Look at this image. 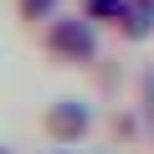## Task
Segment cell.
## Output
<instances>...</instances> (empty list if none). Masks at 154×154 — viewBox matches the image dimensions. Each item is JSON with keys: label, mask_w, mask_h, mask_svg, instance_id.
Wrapping results in <instances>:
<instances>
[{"label": "cell", "mask_w": 154, "mask_h": 154, "mask_svg": "<svg viewBox=\"0 0 154 154\" xmlns=\"http://www.w3.org/2000/svg\"><path fill=\"white\" fill-rule=\"evenodd\" d=\"M46 51L62 57V62H93V51H98L93 21L88 16H57L51 31H46Z\"/></svg>", "instance_id": "1"}, {"label": "cell", "mask_w": 154, "mask_h": 154, "mask_svg": "<svg viewBox=\"0 0 154 154\" xmlns=\"http://www.w3.org/2000/svg\"><path fill=\"white\" fill-rule=\"evenodd\" d=\"M88 128H93V113H88V103L62 98V103H51V108H46V134H51V139H62V144L82 139Z\"/></svg>", "instance_id": "2"}, {"label": "cell", "mask_w": 154, "mask_h": 154, "mask_svg": "<svg viewBox=\"0 0 154 154\" xmlns=\"http://www.w3.org/2000/svg\"><path fill=\"white\" fill-rule=\"evenodd\" d=\"M128 0H88V21H123Z\"/></svg>", "instance_id": "3"}, {"label": "cell", "mask_w": 154, "mask_h": 154, "mask_svg": "<svg viewBox=\"0 0 154 154\" xmlns=\"http://www.w3.org/2000/svg\"><path fill=\"white\" fill-rule=\"evenodd\" d=\"M57 11V0H21V16H31V21H46Z\"/></svg>", "instance_id": "4"}, {"label": "cell", "mask_w": 154, "mask_h": 154, "mask_svg": "<svg viewBox=\"0 0 154 154\" xmlns=\"http://www.w3.org/2000/svg\"><path fill=\"white\" fill-rule=\"evenodd\" d=\"M0 154H11V149H0Z\"/></svg>", "instance_id": "5"}]
</instances>
